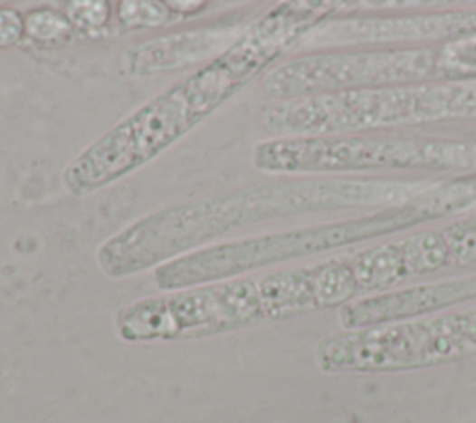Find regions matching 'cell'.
<instances>
[{"label":"cell","mask_w":476,"mask_h":423,"mask_svg":"<svg viewBox=\"0 0 476 423\" xmlns=\"http://www.w3.org/2000/svg\"><path fill=\"white\" fill-rule=\"evenodd\" d=\"M67 17L73 23V26L84 30H99L103 28L112 15L110 5L103 0H79V3H70L65 10Z\"/></svg>","instance_id":"obj_15"},{"label":"cell","mask_w":476,"mask_h":423,"mask_svg":"<svg viewBox=\"0 0 476 423\" xmlns=\"http://www.w3.org/2000/svg\"><path fill=\"white\" fill-rule=\"evenodd\" d=\"M432 183L391 179H290L234 188L151 211L100 243L99 271L110 280L158 269L218 239L264 222L350 207L398 206Z\"/></svg>","instance_id":"obj_2"},{"label":"cell","mask_w":476,"mask_h":423,"mask_svg":"<svg viewBox=\"0 0 476 423\" xmlns=\"http://www.w3.org/2000/svg\"><path fill=\"white\" fill-rule=\"evenodd\" d=\"M311 38L319 45H354L387 42H467L476 40V10L405 19L324 23Z\"/></svg>","instance_id":"obj_10"},{"label":"cell","mask_w":476,"mask_h":423,"mask_svg":"<svg viewBox=\"0 0 476 423\" xmlns=\"http://www.w3.org/2000/svg\"><path fill=\"white\" fill-rule=\"evenodd\" d=\"M243 30L233 23H220L146 42L125 53V72L146 77L207 63L241 36Z\"/></svg>","instance_id":"obj_12"},{"label":"cell","mask_w":476,"mask_h":423,"mask_svg":"<svg viewBox=\"0 0 476 423\" xmlns=\"http://www.w3.org/2000/svg\"><path fill=\"white\" fill-rule=\"evenodd\" d=\"M447 82H476V40L405 51L303 54L271 68L261 90L274 103L345 90Z\"/></svg>","instance_id":"obj_6"},{"label":"cell","mask_w":476,"mask_h":423,"mask_svg":"<svg viewBox=\"0 0 476 423\" xmlns=\"http://www.w3.org/2000/svg\"><path fill=\"white\" fill-rule=\"evenodd\" d=\"M476 354V308L382 327L347 331L317 347L324 371H398L462 361Z\"/></svg>","instance_id":"obj_8"},{"label":"cell","mask_w":476,"mask_h":423,"mask_svg":"<svg viewBox=\"0 0 476 423\" xmlns=\"http://www.w3.org/2000/svg\"><path fill=\"white\" fill-rule=\"evenodd\" d=\"M176 14L160 0H127L116 5V19L123 28H160L176 21Z\"/></svg>","instance_id":"obj_13"},{"label":"cell","mask_w":476,"mask_h":423,"mask_svg":"<svg viewBox=\"0 0 476 423\" xmlns=\"http://www.w3.org/2000/svg\"><path fill=\"white\" fill-rule=\"evenodd\" d=\"M463 207L465 200L460 188L451 181H437L412 200L359 218L311 224L285 232L216 243L160 265L155 269L153 278L160 291L169 293L248 276L271 265L412 230L430 220L458 215Z\"/></svg>","instance_id":"obj_4"},{"label":"cell","mask_w":476,"mask_h":423,"mask_svg":"<svg viewBox=\"0 0 476 423\" xmlns=\"http://www.w3.org/2000/svg\"><path fill=\"white\" fill-rule=\"evenodd\" d=\"M357 295L476 264V218H463L345 255Z\"/></svg>","instance_id":"obj_9"},{"label":"cell","mask_w":476,"mask_h":423,"mask_svg":"<svg viewBox=\"0 0 476 423\" xmlns=\"http://www.w3.org/2000/svg\"><path fill=\"white\" fill-rule=\"evenodd\" d=\"M329 308L333 289L320 262L140 299L118 310L114 329L127 343L186 341Z\"/></svg>","instance_id":"obj_3"},{"label":"cell","mask_w":476,"mask_h":423,"mask_svg":"<svg viewBox=\"0 0 476 423\" xmlns=\"http://www.w3.org/2000/svg\"><path fill=\"white\" fill-rule=\"evenodd\" d=\"M252 165L264 174L322 176L396 170L474 172L476 142L414 135L287 137L255 144Z\"/></svg>","instance_id":"obj_7"},{"label":"cell","mask_w":476,"mask_h":423,"mask_svg":"<svg viewBox=\"0 0 476 423\" xmlns=\"http://www.w3.org/2000/svg\"><path fill=\"white\" fill-rule=\"evenodd\" d=\"M73 23L65 12L40 8L24 14V36L36 43H56L71 36Z\"/></svg>","instance_id":"obj_14"},{"label":"cell","mask_w":476,"mask_h":423,"mask_svg":"<svg viewBox=\"0 0 476 423\" xmlns=\"http://www.w3.org/2000/svg\"><path fill=\"white\" fill-rule=\"evenodd\" d=\"M476 118V82L345 90L270 103L261 112L271 139L382 131Z\"/></svg>","instance_id":"obj_5"},{"label":"cell","mask_w":476,"mask_h":423,"mask_svg":"<svg viewBox=\"0 0 476 423\" xmlns=\"http://www.w3.org/2000/svg\"><path fill=\"white\" fill-rule=\"evenodd\" d=\"M300 0L262 14L224 53L127 114L81 151L62 172V185L84 198L144 168L211 118L337 10Z\"/></svg>","instance_id":"obj_1"},{"label":"cell","mask_w":476,"mask_h":423,"mask_svg":"<svg viewBox=\"0 0 476 423\" xmlns=\"http://www.w3.org/2000/svg\"><path fill=\"white\" fill-rule=\"evenodd\" d=\"M167 6L172 8L176 15H192V14L203 12L207 3H167Z\"/></svg>","instance_id":"obj_17"},{"label":"cell","mask_w":476,"mask_h":423,"mask_svg":"<svg viewBox=\"0 0 476 423\" xmlns=\"http://www.w3.org/2000/svg\"><path fill=\"white\" fill-rule=\"evenodd\" d=\"M476 299V274L395 289L382 295L357 299L341 310L347 331L382 327V324L419 319L426 313Z\"/></svg>","instance_id":"obj_11"},{"label":"cell","mask_w":476,"mask_h":423,"mask_svg":"<svg viewBox=\"0 0 476 423\" xmlns=\"http://www.w3.org/2000/svg\"><path fill=\"white\" fill-rule=\"evenodd\" d=\"M24 38V15L15 8H0V49H12Z\"/></svg>","instance_id":"obj_16"}]
</instances>
